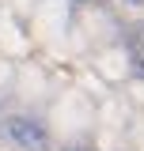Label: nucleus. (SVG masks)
Masks as SVG:
<instances>
[{
	"label": "nucleus",
	"instance_id": "4",
	"mask_svg": "<svg viewBox=\"0 0 144 151\" xmlns=\"http://www.w3.org/2000/svg\"><path fill=\"white\" fill-rule=\"evenodd\" d=\"M65 151H91V147H65Z\"/></svg>",
	"mask_w": 144,
	"mask_h": 151
},
{
	"label": "nucleus",
	"instance_id": "3",
	"mask_svg": "<svg viewBox=\"0 0 144 151\" xmlns=\"http://www.w3.org/2000/svg\"><path fill=\"white\" fill-rule=\"evenodd\" d=\"M129 53H133V72L144 76V49H129Z\"/></svg>",
	"mask_w": 144,
	"mask_h": 151
},
{
	"label": "nucleus",
	"instance_id": "1",
	"mask_svg": "<svg viewBox=\"0 0 144 151\" xmlns=\"http://www.w3.org/2000/svg\"><path fill=\"white\" fill-rule=\"evenodd\" d=\"M4 136L23 151H49V132L31 117H8L4 121Z\"/></svg>",
	"mask_w": 144,
	"mask_h": 151
},
{
	"label": "nucleus",
	"instance_id": "2",
	"mask_svg": "<svg viewBox=\"0 0 144 151\" xmlns=\"http://www.w3.org/2000/svg\"><path fill=\"white\" fill-rule=\"evenodd\" d=\"M129 49H144V23L129 30Z\"/></svg>",
	"mask_w": 144,
	"mask_h": 151
},
{
	"label": "nucleus",
	"instance_id": "5",
	"mask_svg": "<svg viewBox=\"0 0 144 151\" xmlns=\"http://www.w3.org/2000/svg\"><path fill=\"white\" fill-rule=\"evenodd\" d=\"M129 4H137V8H144V0H129Z\"/></svg>",
	"mask_w": 144,
	"mask_h": 151
}]
</instances>
